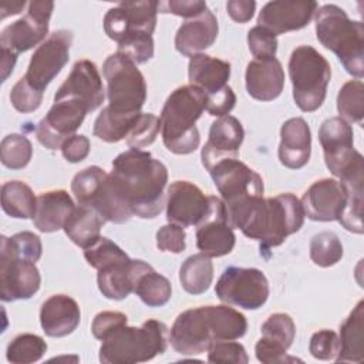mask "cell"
<instances>
[{"label": "cell", "mask_w": 364, "mask_h": 364, "mask_svg": "<svg viewBox=\"0 0 364 364\" xmlns=\"http://www.w3.org/2000/svg\"><path fill=\"white\" fill-rule=\"evenodd\" d=\"M247 46L256 60L273 58L277 51L276 34L262 26H255L247 33Z\"/></svg>", "instance_id": "44"}, {"label": "cell", "mask_w": 364, "mask_h": 364, "mask_svg": "<svg viewBox=\"0 0 364 364\" xmlns=\"http://www.w3.org/2000/svg\"><path fill=\"white\" fill-rule=\"evenodd\" d=\"M213 280V264L209 256L196 253L185 259L179 269V282L189 294L205 293Z\"/></svg>", "instance_id": "34"}, {"label": "cell", "mask_w": 364, "mask_h": 364, "mask_svg": "<svg viewBox=\"0 0 364 364\" xmlns=\"http://www.w3.org/2000/svg\"><path fill=\"white\" fill-rule=\"evenodd\" d=\"M215 293L225 304L256 310L269 299V282L259 269L229 266L218 279Z\"/></svg>", "instance_id": "11"}, {"label": "cell", "mask_w": 364, "mask_h": 364, "mask_svg": "<svg viewBox=\"0 0 364 364\" xmlns=\"http://www.w3.org/2000/svg\"><path fill=\"white\" fill-rule=\"evenodd\" d=\"M128 318L121 311H101L98 313L91 324L92 336L97 340H104L107 336H109L115 328L127 324Z\"/></svg>", "instance_id": "51"}, {"label": "cell", "mask_w": 364, "mask_h": 364, "mask_svg": "<svg viewBox=\"0 0 364 364\" xmlns=\"http://www.w3.org/2000/svg\"><path fill=\"white\" fill-rule=\"evenodd\" d=\"M226 212L230 226L259 240L263 249L280 246L287 236L299 232L304 222L301 202L293 193L249 198L226 206Z\"/></svg>", "instance_id": "2"}, {"label": "cell", "mask_w": 364, "mask_h": 364, "mask_svg": "<svg viewBox=\"0 0 364 364\" xmlns=\"http://www.w3.org/2000/svg\"><path fill=\"white\" fill-rule=\"evenodd\" d=\"M191 85L200 88L206 95H212L228 85L230 64L208 54H195L188 64Z\"/></svg>", "instance_id": "30"}, {"label": "cell", "mask_w": 364, "mask_h": 364, "mask_svg": "<svg viewBox=\"0 0 364 364\" xmlns=\"http://www.w3.org/2000/svg\"><path fill=\"white\" fill-rule=\"evenodd\" d=\"M262 337L289 348L296 337V324L286 313H274L262 324Z\"/></svg>", "instance_id": "42"}, {"label": "cell", "mask_w": 364, "mask_h": 364, "mask_svg": "<svg viewBox=\"0 0 364 364\" xmlns=\"http://www.w3.org/2000/svg\"><path fill=\"white\" fill-rule=\"evenodd\" d=\"M301 206L304 216L316 222L338 220L347 202L344 185L331 178L316 181L303 195Z\"/></svg>", "instance_id": "20"}, {"label": "cell", "mask_w": 364, "mask_h": 364, "mask_svg": "<svg viewBox=\"0 0 364 364\" xmlns=\"http://www.w3.org/2000/svg\"><path fill=\"white\" fill-rule=\"evenodd\" d=\"M246 317L228 304L200 306L182 311L169 331L172 348L182 355H196L225 340H237L246 334Z\"/></svg>", "instance_id": "3"}, {"label": "cell", "mask_w": 364, "mask_h": 364, "mask_svg": "<svg viewBox=\"0 0 364 364\" xmlns=\"http://www.w3.org/2000/svg\"><path fill=\"white\" fill-rule=\"evenodd\" d=\"M337 111L344 121L361 124L364 117V84L361 80L347 81L337 95Z\"/></svg>", "instance_id": "38"}, {"label": "cell", "mask_w": 364, "mask_h": 364, "mask_svg": "<svg viewBox=\"0 0 364 364\" xmlns=\"http://www.w3.org/2000/svg\"><path fill=\"white\" fill-rule=\"evenodd\" d=\"M316 36L333 51L346 71L357 80L364 75V24L351 20L337 4H324L314 13Z\"/></svg>", "instance_id": "5"}, {"label": "cell", "mask_w": 364, "mask_h": 364, "mask_svg": "<svg viewBox=\"0 0 364 364\" xmlns=\"http://www.w3.org/2000/svg\"><path fill=\"white\" fill-rule=\"evenodd\" d=\"M226 10L230 18L236 23H247L256 10V1L252 0H230L226 3Z\"/></svg>", "instance_id": "55"}, {"label": "cell", "mask_w": 364, "mask_h": 364, "mask_svg": "<svg viewBox=\"0 0 364 364\" xmlns=\"http://www.w3.org/2000/svg\"><path fill=\"white\" fill-rule=\"evenodd\" d=\"M111 185L132 215L158 216L165 206L168 169L151 152L129 148L112 161Z\"/></svg>", "instance_id": "1"}, {"label": "cell", "mask_w": 364, "mask_h": 364, "mask_svg": "<svg viewBox=\"0 0 364 364\" xmlns=\"http://www.w3.org/2000/svg\"><path fill=\"white\" fill-rule=\"evenodd\" d=\"M90 148H91V144L85 135L74 134L73 136L65 139V142L61 146V152L68 162L77 164L88 156Z\"/></svg>", "instance_id": "54"}, {"label": "cell", "mask_w": 364, "mask_h": 364, "mask_svg": "<svg viewBox=\"0 0 364 364\" xmlns=\"http://www.w3.org/2000/svg\"><path fill=\"white\" fill-rule=\"evenodd\" d=\"M74 209V200L67 191L57 189L43 192L37 196V209L33 223L43 233L57 232L64 228Z\"/></svg>", "instance_id": "29"}, {"label": "cell", "mask_w": 364, "mask_h": 364, "mask_svg": "<svg viewBox=\"0 0 364 364\" xmlns=\"http://www.w3.org/2000/svg\"><path fill=\"white\" fill-rule=\"evenodd\" d=\"M1 208L14 219L34 218L37 198L27 183L21 181H9L1 185Z\"/></svg>", "instance_id": "33"}, {"label": "cell", "mask_w": 364, "mask_h": 364, "mask_svg": "<svg viewBox=\"0 0 364 364\" xmlns=\"http://www.w3.org/2000/svg\"><path fill=\"white\" fill-rule=\"evenodd\" d=\"M53 9L54 3L50 0L30 1L27 13L1 30L0 50L18 55V53L41 44L48 37V21Z\"/></svg>", "instance_id": "14"}, {"label": "cell", "mask_w": 364, "mask_h": 364, "mask_svg": "<svg viewBox=\"0 0 364 364\" xmlns=\"http://www.w3.org/2000/svg\"><path fill=\"white\" fill-rule=\"evenodd\" d=\"M84 257L87 263L97 270L129 260V256L117 243L102 236L95 243L84 249Z\"/></svg>", "instance_id": "41"}, {"label": "cell", "mask_w": 364, "mask_h": 364, "mask_svg": "<svg viewBox=\"0 0 364 364\" xmlns=\"http://www.w3.org/2000/svg\"><path fill=\"white\" fill-rule=\"evenodd\" d=\"M81 311L77 301L67 294L50 296L40 309V324L48 337H65L80 324Z\"/></svg>", "instance_id": "27"}, {"label": "cell", "mask_w": 364, "mask_h": 364, "mask_svg": "<svg viewBox=\"0 0 364 364\" xmlns=\"http://www.w3.org/2000/svg\"><path fill=\"white\" fill-rule=\"evenodd\" d=\"M309 351L317 360H336L340 353L338 336L327 328L316 331L310 338Z\"/></svg>", "instance_id": "45"}, {"label": "cell", "mask_w": 364, "mask_h": 364, "mask_svg": "<svg viewBox=\"0 0 364 364\" xmlns=\"http://www.w3.org/2000/svg\"><path fill=\"white\" fill-rule=\"evenodd\" d=\"M236 104V95L233 92V90L226 85L223 87L220 91L208 95V101H206V111L213 115V117H223V115H229V112L233 109Z\"/></svg>", "instance_id": "53"}, {"label": "cell", "mask_w": 364, "mask_h": 364, "mask_svg": "<svg viewBox=\"0 0 364 364\" xmlns=\"http://www.w3.org/2000/svg\"><path fill=\"white\" fill-rule=\"evenodd\" d=\"M353 136L351 125L340 117L327 118L318 129L326 166L340 181L364 175V159L354 149Z\"/></svg>", "instance_id": "10"}, {"label": "cell", "mask_w": 364, "mask_h": 364, "mask_svg": "<svg viewBox=\"0 0 364 364\" xmlns=\"http://www.w3.org/2000/svg\"><path fill=\"white\" fill-rule=\"evenodd\" d=\"M256 358L264 364L273 363H286V361H301L294 357H287V348L282 347L280 344L270 341L264 337H260L255 346Z\"/></svg>", "instance_id": "52"}, {"label": "cell", "mask_w": 364, "mask_h": 364, "mask_svg": "<svg viewBox=\"0 0 364 364\" xmlns=\"http://www.w3.org/2000/svg\"><path fill=\"white\" fill-rule=\"evenodd\" d=\"M134 293L148 307H161L169 301L172 287L171 282L165 276L159 274L152 269V266H149L138 276Z\"/></svg>", "instance_id": "35"}, {"label": "cell", "mask_w": 364, "mask_h": 364, "mask_svg": "<svg viewBox=\"0 0 364 364\" xmlns=\"http://www.w3.org/2000/svg\"><path fill=\"white\" fill-rule=\"evenodd\" d=\"M347 192V202L340 216L338 222L343 228L348 232L361 235L364 232L363 228V183L364 179H350V181H340Z\"/></svg>", "instance_id": "37"}, {"label": "cell", "mask_w": 364, "mask_h": 364, "mask_svg": "<svg viewBox=\"0 0 364 364\" xmlns=\"http://www.w3.org/2000/svg\"><path fill=\"white\" fill-rule=\"evenodd\" d=\"M317 3L313 0H284L266 3L257 16V26L273 34H284L306 27L313 18Z\"/></svg>", "instance_id": "21"}, {"label": "cell", "mask_w": 364, "mask_h": 364, "mask_svg": "<svg viewBox=\"0 0 364 364\" xmlns=\"http://www.w3.org/2000/svg\"><path fill=\"white\" fill-rule=\"evenodd\" d=\"M33 156V145L26 135L10 134L0 144V161L6 168L23 169Z\"/></svg>", "instance_id": "40"}, {"label": "cell", "mask_w": 364, "mask_h": 364, "mask_svg": "<svg viewBox=\"0 0 364 364\" xmlns=\"http://www.w3.org/2000/svg\"><path fill=\"white\" fill-rule=\"evenodd\" d=\"M41 277L36 262L16 253L6 237L0 240V299L27 300L40 289Z\"/></svg>", "instance_id": "13"}, {"label": "cell", "mask_w": 364, "mask_h": 364, "mask_svg": "<svg viewBox=\"0 0 364 364\" xmlns=\"http://www.w3.org/2000/svg\"><path fill=\"white\" fill-rule=\"evenodd\" d=\"M166 219L182 228L196 226L208 213L209 196L189 181H175L166 192Z\"/></svg>", "instance_id": "19"}, {"label": "cell", "mask_w": 364, "mask_h": 364, "mask_svg": "<svg viewBox=\"0 0 364 364\" xmlns=\"http://www.w3.org/2000/svg\"><path fill=\"white\" fill-rule=\"evenodd\" d=\"M105 219L88 206L78 205L64 225V232L77 246L87 249L101 237Z\"/></svg>", "instance_id": "32"}, {"label": "cell", "mask_w": 364, "mask_h": 364, "mask_svg": "<svg viewBox=\"0 0 364 364\" xmlns=\"http://www.w3.org/2000/svg\"><path fill=\"white\" fill-rule=\"evenodd\" d=\"M186 233L182 226H178L175 223L164 225L156 232V246L162 252H171V253H182L186 247L185 243Z\"/></svg>", "instance_id": "49"}, {"label": "cell", "mask_w": 364, "mask_h": 364, "mask_svg": "<svg viewBox=\"0 0 364 364\" xmlns=\"http://www.w3.org/2000/svg\"><path fill=\"white\" fill-rule=\"evenodd\" d=\"M310 259L320 267H330L343 257V245L334 232H320L310 240Z\"/></svg>", "instance_id": "39"}, {"label": "cell", "mask_w": 364, "mask_h": 364, "mask_svg": "<svg viewBox=\"0 0 364 364\" xmlns=\"http://www.w3.org/2000/svg\"><path fill=\"white\" fill-rule=\"evenodd\" d=\"M168 327L149 318L141 327L127 324L115 328L102 340L100 361L104 364H135L149 361L168 347Z\"/></svg>", "instance_id": "6"}, {"label": "cell", "mask_w": 364, "mask_h": 364, "mask_svg": "<svg viewBox=\"0 0 364 364\" xmlns=\"http://www.w3.org/2000/svg\"><path fill=\"white\" fill-rule=\"evenodd\" d=\"M71 191L78 205L94 209L105 222L125 223L132 218V212L115 193L109 173L97 165L80 171L71 182Z\"/></svg>", "instance_id": "9"}, {"label": "cell", "mask_w": 364, "mask_h": 364, "mask_svg": "<svg viewBox=\"0 0 364 364\" xmlns=\"http://www.w3.org/2000/svg\"><path fill=\"white\" fill-rule=\"evenodd\" d=\"M4 237H6L7 243L10 245V247L20 256H24L34 262H37L41 257L43 245H41L40 237L37 235H34L33 232L24 230V232H18V233L13 235L11 237H7V236H4Z\"/></svg>", "instance_id": "48"}, {"label": "cell", "mask_w": 364, "mask_h": 364, "mask_svg": "<svg viewBox=\"0 0 364 364\" xmlns=\"http://www.w3.org/2000/svg\"><path fill=\"white\" fill-rule=\"evenodd\" d=\"M208 95L195 85H182L166 98L159 121L164 145L176 155L198 149L200 136L196 121L206 109Z\"/></svg>", "instance_id": "4"}, {"label": "cell", "mask_w": 364, "mask_h": 364, "mask_svg": "<svg viewBox=\"0 0 364 364\" xmlns=\"http://www.w3.org/2000/svg\"><path fill=\"white\" fill-rule=\"evenodd\" d=\"M247 94L257 101L276 100L284 87V71L282 63L273 58L252 60L246 67Z\"/></svg>", "instance_id": "25"}, {"label": "cell", "mask_w": 364, "mask_h": 364, "mask_svg": "<svg viewBox=\"0 0 364 364\" xmlns=\"http://www.w3.org/2000/svg\"><path fill=\"white\" fill-rule=\"evenodd\" d=\"M218 188L225 206L240 200L263 196L264 186L262 176L237 158L218 161L208 169Z\"/></svg>", "instance_id": "16"}, {"label": "cell", "mask_w": 364, "mask_h": 364, "mask_svg": "<svg viewBox=\"0 0 364 364\" xmlns=\"http://www.w3.org/2000/svg\"><path fill=\"white\" fill-rule=\"evenodd\" d=\"M75 97L84 101L90 111L102 105L105 91L97 65L90 60H78L65 81L57 90L54 98Z\"/></svg>", "instance_id": "23"}, {"label": "cell", "mask_w": 364, "mask_h": 364, "mask_svg": "<svg viewBox=\"0 0 364 364\" xmlns=\"http://www.w3.org/2000/svg\"><path fill=\"white\" fill-rule=\"evenodd\" d=\"M208 9L202 0H169L158 1V13H171L183 18H193Z\"/></svg>", "instance_id": "50"}, {"label": "cell", "mask_w": 364, "mask_h": 364, "mask_svg": "<svg viewBox=\"0 0 364 364\" xmlns=\"http://www.w3.org/2000/svg\"><path fill=\"white\" fill-rule=\"evenodd\" d=\"M277 154L280 164L289 169H300L309 162L311 134L304 118L294 117L283 122Z\"/></svg>", "instance_id": "24"}, {"label": "cell", "mask_w": 364, "mask_h": 364, "mask_svg": "<svg viewBox=\"0 0 364 364\" xmlns=\"http://www.w3.org/2000/svg\"><path fill=\"white\" fill-rule=\"evenodd\" d=\"M340 353L337 363L364 361V301L360 300L346 321L340 326Z\"/></svg>", "instance_id": "31"}, {"label": "cell", "mask_w": 364, "mask_h": 364, "mask_svg": "<svg viewBox=\"0 0 364 364\" xmlns=\"http://www.w3.org/2000/svg\"><path fill=\"white\" fill-rule=\"evenodd\" d=\"M289 75L296 105L304 112L318 109L326 100L331 78L328 61L311 46H299L291 51Z\"/></svg>", "instance_id": "8"}, {"label": "cell", "mask_w": 364, "mask_h": 364, "mask_svg": "<svg viewBox=\"0 0 364 364\" xmlns=\"http://www.w3.org/2000/svg\"><path fill=\"white\" fill-rule=\"evenodd\" d=\"M88 112H91L88 105L75 97L54 98V104L37 124L36 136L38 142L51 151L61 149L65 139L81 127Z\"/></svg>", "instance_id": "15"}, {"label": "cell", "mask_w": 364, "mask_h": 364, "mask_svg": "<svg viewBox=\"0 0 364 364\" xmlns=\"http://www.w3.org/2000/svg\"><path fill=\"white\" fill-rule=\"evenodd\" d=\"M245 131L240 121L233 115L219 117L209 129V138L202 148V164L206 171L218 161L237 158Z\"/></svg>", "instance_id": "22"}, {"label": "cell", "mask_w": 364, "mask_h": 364, "mask_svg": "<svg viewBox=\"0 0 364 364\" xmlns=\"http://www.w3.org/2000/svg\"><path fill=\"white\" fill-rule=\"evenodd\" d=\"M73 33L70 30H55L37 46L27 71L21 80L34 91L44 94L47 85L57 77L70 60Z\"/></svg>", "instance_id": "12"}, {"label": "cell", "mask_w": 364, "mask_h": 364, "mask_svg": "<svg viewBox=\"0 0 364 364\" xmlns=\"http://www.w3.org/2000/svg\"><path fill=\"white\" fill-rule=\"evenodd\" d=\"M47 351V343L43 337L31 333L14 337L6 350V358L11 364H30L38 361Z\"/></svg>", "instance_id": "36"}, {"label": "cell", "mask_w": 364, "mask_h": 364, "mask_svg": "<svg viewBox=\"0 0 364 364\" xmlns=\"http://www.w3.org/2000/svg\"><path fill=\"white\" fill-rule=\"evenodd\" d=\"M149 266L151 264L144 260L129 259L127 262L100 269L97 273L98 289L107 299L124 300L134 291L138 276Z\"/></svg>", "instance_id": "28"}, {"label": "cell", "mask_w": 364, "mask_h": 364, "mask_svg": "<svg viewBox=\"0 0 364 364\" xmlns=\"http://www.w3.org/2000/svg\"><path fill=\"white\" fill-rule=\"evenodd\" d=\"M11 105L23 114L36 111L43 102V94L30 88L21 78L13 85L10 91Z\"/></svg>", "instance_id": "47"}, {"label": "cell", "mask_w": 364, "mask_h": 364, "mask_svg": "<svg viewBox=\"0 0 364 364\" xmlns=\"http://www.w3.org/2000/svg\"><path fill=\"white\" fill-rule=\"evenodd\" d=\"M236 236L228 220L226 206L222 199L209 196V209L196 225V246L209 257L229 255L235 247Z\"/></svg>", "instance_id": "18"}, {"label": "cell", "mask_w": 364, "mask_h": 364, "mask_svg": "<svg viewBox=\"0 0 364 364\" xmlns=\"http://www.w3.org/2000/svg\"><path fill=\"white\" fill-rule=\"evenodd\" d=\"M158 1H122L104 16V31L117 44L127 38L149 34L156 27Z\"/></svg>", "instance_id": "17"}, {"label": "cell", "mask_w": 364, "mask_h": 364, "mask_svg": "<svg viewBox=\"0 0 364 364\" xmlns=\"http://www.w3.org/2000/svg\"><path fill=\"white\" fill-rule=\"evenodd\" d=\"M107 81L108 105L105 109L118 117L141 114L146 100V84L136 64L121 53L107 57L102 65Z\"/></svg>", "instance_id": "7"}, {"label": "cell", "mask_w": 364, "mask_h": 364, "mask_svg": "<svg viewBox=\"0 0 364 364\" xmlns=\"http://www.w3.org/2000/svg\"><path fill=\"white\" fill-rule=\"evenodd\" d=\"M161 131V121L156 115L149 112H141L136 124L127 136L129 148L141 149L151 145Z\"/></svg>", "instance_id": "43"}, {"label": "cell", "mask_w": 364, "mask_h": 364, "mask_svg": "<svg viewBox=\"0 0 364 364\" xmlns=\"http://www.w3.org/2000/svg\"><path fill=\"white\" fill-rule=\"evenodd\" d=\"M208 361L246 364L249 363V357L245 347L240 343H236L233 340H225L218 341L208 348Z\"/></svg>", "instance_id": "46"}, {"label": "cell", "mask_w": 364, "mask_h": 364, "mask_svg": "<svg viewBox=\"0 0 364 364\" xmlns=\"http://www.w3.org/2000/svg\"><path fill=\"white\" fill-rule=\"evenodd\" d=\"M219 26L216 16L206 9L202 14L188 18L175 34V48L185 57L200 54L209 48L218 37Z\"/></svg>", "instance_id": "26"}]
</instances>
